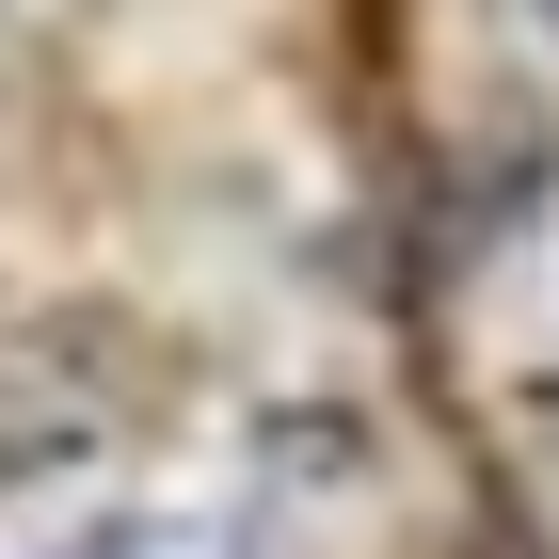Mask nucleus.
<instances>
[{"label": "nucleus", "instance_id": "f257e3e1", "mask_svg": "<svg viewBox=\"0 0 559 559\" xmlns=\"http://www.w3.org/2000/svg\"><path fill=\"white\" fill-rule=\"evenodd\" d=\"M129 448V384L64 336H16L0 352V496H64Z\"/></svg>", "mask_w": 559, "mask_h": 559}]
</instances>
